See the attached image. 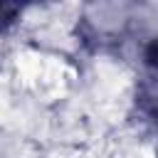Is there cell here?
<instances>
[{
	"instance_id": "cell-1",
	"label": "cell",
	"mask_w": 158,
	"mask_h": 158,
	"mask_svg": "<svg viewBox=\"0 0 158 158\" xmlns=\"http://www.w3.org/2000/svg\"><path fill=\"white\" fill-rule=\"evenodd\" d=\"M136 109L143 121L158 128V69H148V74L136 86Z\"/></svg>"
},
{
	"instance_id": "cell-2",
	"label": "cell",
	"mask_w": 158,
	"mask_h": 158,
	"mask_svg": "<svg viewBox=\"0 0 158 158\" xmlns=\"http://www.w3.org/2000/svg\"><path fill=\"white\" fill-rule=\"evenodd\" d=\"M143 64H146V69H158V37L146 44V49H143Z\"/></svg>"
}]
</instances>
